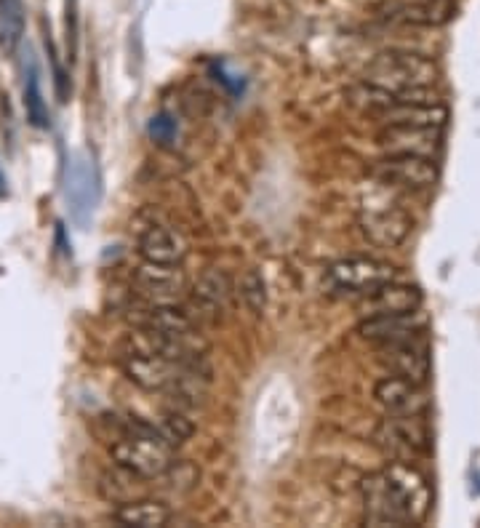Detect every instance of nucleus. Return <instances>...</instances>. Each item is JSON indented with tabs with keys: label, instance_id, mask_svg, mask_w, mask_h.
<instances>
[{
	"label": "nucleus",
	"instance_id": "nucleus-13",
	"mask_svg": "<svg viewBox=\"0 0 480 528\" xmlns=\"http://www.w3.org/2000/svg\"><path fill=\"white\" fill-rule=\"evenodd\" d=\"M384 472H387V478L398 488V494L400 499H403V504H406L411 523H414V526L424 523L432 504L430 480L424 478L422 472L416 470L411 462H387Z\"/></svg>",
	"mask_w": 480,
	"mask_h": 528
},
{
	"label": "nucleus",
	"instance_id": "nucleus-3",
	"mask_svg": "<svg viewBox=\"0 0 480 528\" xmlns=\"http://www.w3.org/2000/svg\"><path fill=\"white\" fill-rule=\"evenodd\" d=\"M376 184H379L376 190L366 192L360 198L358 227L368 243L379 248H398L408 238L414 222H411L406 208L392 198L390 187L382 182Z\"/></svg>",
	"mask_w": 480,
	"mask_h": 528
},
{
	"label": "nucleus",
	"instance_id": "nucleus-18",
	"mask_svg": "<svg viewBox=\"0 0 480 528\" xmlns=\"http://www.w3.org/2000/svg\"><path fill=\"white\" fill-rule=\"evenodd\" d=\"M422 302L424 296L419 288L390 280V283H384L382 288H376L374 294H368L363 299L360 312H363V318H371V315H403V312L422 310Z\"/></svg>",
	"mask_w": 480,
	"mask_h": 528
},
{
	"label": "nucleus",
	"instance_id": "nucleus-27",
	"mask_svg": "<svg viewBox=\"0 0 480 528\" xmlns=\"http://www.w3.org/2000/svg\"><path fill=\"white\" fill-rule=\"evenodd\" d=\"M211 72H214L216 83H222V86L227 88L230 94H243V80L235 78V75H230V72H227V67H224V64L214 62V64H211Z\"/></svg>",
	"mask_w": 480,
	"mask_h": 528
},
{
	"label": "nucleus",
	"instance_id": "nucleus-8",
	"mask_svg": "<svg viewBox=\"0 0 480 528\" xmlns=\"http://www.w3.org/2000/svg\"><path fill=\"white\" fill-rule=\"evenodd\" d=\"M64 195L70 203L72 219L86 227L91 214H94L96 203L102 198V176L96 168L94 155L86 150L75 152L67 163V184H64Z\"/></svg>",
	"mask_w": 480,
	"mask_h": 528
},
{
	"label": "nucleus",
	"instance_id": "nucleus-16",
	"mask_svg": "<svg viewBox=\"0 0 480 528\" xmlns=\"http://www.w3.org/2000/svg\"><path fill=\"white\" fill-rule=\"evenodd\" d=\"M134 286L144 302H174L184 291V272L179 264L142 262L134 272Z\"/></svg>",
	"mask_w": 480,
	"mask_h": 528
},
{
	"label": "nucleus",
	"instance_id": "nucleus-7",
	"mask_svg": "<svg viewBox=\"0 0 480 528\" xmlns=\"http://www.w3.org/2000/svg\"><path fill=\"white\" fill-rule=\"evenodd\" d=\"M360 499H363V523L374 528L414 526L408 510L400 499L398 488L387 478V472H371L360 480Z\"/></svg>",
	"mask_w": 480,
	"mask_h": 528
},
{
	"label": "nucleus",
	"instance_id": "nucleus-17",
	"mask_svg": "<svg viewBox=\"0 0 480 528\" xmlns=\"http://www.w3.org/2000/svg\"><path fill=\"white\" fill-rule=\"evenodd\" d=\"M136 251L142 256V262L182 264L190 248L187 240L166 224H147L136 238Z\"/></svg>",
	"mask_w": 480,
	"mask_h": 528
},
{
	"label": "nucleus",
	"instance_id": "nucleus-4",
	"mask_svg": "<svg viewBox=\"0 0 480 528\" xmlns=\"http://www.w3.org/2000/svg\"><path fill=\"white\" fill-rule=\"evenodd\" d=\"M398 278V270L390 262L374 256H347L328 264L323 272V291L334 299H366L376 288Z\"/></svg>",
	"mask_w": 480,
	"mask_h": 528
},
{
	"label": "nucleus",
	"instance_id": "nucleus-9",
	"mask_svg": "<svg viewBox=\"0 0 480 528\" xmlns=\"http://www.w3.org/2000/svg\"><path fill=\"white\" fill-rule=\"evenodd\" d=\"M371 179L387 184L390 190L422 192L438 182L435 158L422 155H384L371 166Z\"/></svg>",
	"mask_w": 480,
	"mask_h": 528
},
{
	"label": "nucleus",
	"instance_id": "nucleus-23",
	"mask_svg": "<svg viewBox=\"0 0 480 528\" xmlns=\"http://www.w3.org/2000/svg\"><path fill=\"white\" fill-rule=\"evenodd\" d=\"M24 110H27V120L35 128H48V107L40 91V75L35 62L30 59V72H27V83H24Z\"/></svg>",
	"mask_w": 480,
	"mask_h": 528
},
{
	"label": "nucleus",
	"instance_id": "nucleus-14",
	"mask_svg": "<svg viewBox=\"0 0 480 528\" xmlns=\"http://www.w3.org/2000/svg\"><path fill=\"white\" fill-rule=\"evenodd\" d=\"M424 331H427V318L419 310L403 312V315H371L358 323V334L374 344L422 339Z\"/></svg>",
	"mask_w": 480,
	"mask_h": 528
},
{
	"label": "nucleus",
	"instance_id": "nucleus-28",
	"mask_svg": "<svg viewBox=\"0 0 480 528\" xmlns=\"http://www.w3.org/2000/svg\"><path fill=\"white\" fill-rule=\"evenodd\" d=\"M6 192V176H3V171H0V195Z\"/></svg>",
	"mask_w": 480,
	"mask_h": 528
},
{
	"label": "nucleus",
	"instance_id": "nucleus-20",
	"mask_svg": "<svg viewBox=\"0 0 480 528\" xmlns=\"http://www.w3.org/2000/svg\"><path fill=\"white\" fill-rule=\"evenodd\" d=\"M384 126H435L446 128L448 110L440 102L435 104H395L390 110L379 112Z\"/></svg>",
	"mask_w": 480,
	"mask_h": 528
},
{
	"label": "nucleus",
	"instance_id": "nucleus-1",
	"mask_svg": "<svg viewBox=\"0 0 480 528\" xmlns=\"http://www.w3.org/2000/svg\"><path fill=\"white\" fill-rule=\"evenodd\" d=\"M120 438L110 443V456L115 467L131 472L139 480H158L176 462L174 448L160 438L155 424L139 416H126L118 422Z\"/></svg>",
	"mask_w": 480,
	"mask_h": 528
},
{
	"label": "nucleus",
	"instance_id": "nucleus-2",
	"mask_svg": "<svg viewBox=\"0 0 480 528\" xmlns=\"http://www.w3.org/2000/svg\"><path fill=\"white\" fill-rule=\"evenodd\" d=\"M118 363L123 368L128 382L142 387L147 392H168L174 387L176 376L182 371V363L166 358L163 352L155 350L150 336L134 328L126 336V342L120 344Z\"/></svg>",
	"mask_w": 480,
	"mask_h": 528
},
{
	"label": "nucleus",
	"instance_id": "nucleus-10",
	"mask_svg": "<svg viewBox=\"0 0 480 528\" xmlns=\"http://www.w3.org/2000/svg\"><path fill=\"white\" fill-rule=\"evenodd\" d=\"M379 360L382 366L395 376H403L408 382L416 384H427L432 374V363H430V352H427V344L422 339H408V342H392V344H379Z\"/></svg>",
	"mask_w": 480,
	"mask_h": 528
},
{
	"label": "nucleus",
	"instance_id": "nucleus-19",
	"mask_svg": "<svg viewBox=\"0 0 480 528\" xmlns=\"http://www.w3.org/2000/svg\"><path fill=\"white\" fill-rule=\"evenodd\" d=\"M112 520L118 526L136 528H163L171 520V507L155 499H128L112 510Z\"/></svg>",
	"mask_w": 480,
	"mask_h": 528
},
{
	"label": "nucleus",
	"instance_id": "nucleus-12",
	"mask_svg": "<svg viewBox=\"0 0 480 528\" xmlns=\"http://www.w3.org/2000/svg\"><path fill=\"white\" fill-rule=\"evenodd\" d=\"M128 320L134 323V328L150 331V334L174 336V339H187L195 336V323L182 307H176L174 302H144L142 307L131 310Z\"/></svg>",
	"mask_w": 480,
	"mask_h": 528
},
{
	"label": "nucleus",
	"instance_id": "nucleus-15",
	"mask_svg": "<svg viewBox=\"0 0 480 528\" xmlns=\"http://www.w3.org/2000/svg\"><path fill=\"white\" fill-rule=\"evenodd\" d=\"M376 403L384 408V414L395 416H411V414H424L430 400L424 392L422 384L408 382L403 376L387 374L382 376L374 387Z\"/></svg>",
	"mask_w": 480,
	"mask_h": 528
},
{
	"label": "nucleus",
	"instance_id": "nucleus-24",
	"mask_svg": "<svg viewBox=\"0 0 480 528\" xmlns=\"http://www.w3.org/2000/svg\"><path fill=\"white\" fill-rule=\"evenodd\" d=\"M240 296H243V302L254 315H262L264 307H267V283H264V275L259 270H246L243 272V278H240L238 286Z\"/></svg>",
	"mask_w": 480,
	"mask_h": 528
},
{
	"label": "nucleus",
	"instance_id": "nucleus-11",
	"mask_svg": "<svg viewBox=\"0 0 480 528\" xmlns=\"http://www.w3.org/2000/svg\"><path fill=\"white\" fill-rule=\"evenodd\" d=\"M384 155H422L435 158L443 147V128L435 126H384L379 134Z\"/></svg>",
	"mask_w": 480,
	"mask_h": 528
},
{
	"label": "nucleus",
	"instance_id": "nucleus-26",
	"mask_svg": "<svg viewBox=\"0 0 480 528\" xmlns=\"http://www.w3.org/2000/svg\"><path fill=\"white\" fill-rule=\"evenodd\" d=\"M176 134H179V126H176V120L168 115V112H158V115H152L150 120V136L160 147H171L176 142Z\"/></svg>",
	"mask_w": 480,
	"mask_h": 528
},
{
	"label": "nucleus",
	"instance_id": "nucleus-21",
	"mask_svg": "<svg viewBox=\"0 0 480 528\" xmlns=\"http://www.w3.org/2000/svg\"><path fill=\"white\" fill-rule=\"evenodd\" d=\"M232 296V283L222 270H206L195 283V302L211 315L227 310Z\"/></svg>",
	"mask_w": 480,
	"mask_h": 528
},
{
	"label": "nucleus",
	"instance_id": "nucleus-25",
	"mask_svg": "<svg viewBox=\"0 0 480 528\" xmlns=\"http://www.w3.org/2000/svg\"><path fill=\"white\" fill-rule=\"evenodd\" d=\"M155 430H158V435L166 440L168 446L176 448L190 438L195 427H192V422L182 411H166V414L160 416V422L155 424Z\"/></svg>",
	"mask_w": 480,
	"mask_h": 528
},
{
	"label": "nucleus",
	"instance_id": "nucleus-22",
	"mask_svg": "<svg viewBox=\"0 0 480 528\" xmlns=\"http://www.w3.org/2000/svg\"><path fill=\"white\" fill-rule=\"evenodd\" d=\"M24 38V0H0V48L14 54Z\"/></svg>",
	"mask_w": 480,
	"mask_h": 528
},
{
	"label": "nucleus",
	"instance_id": "nucleus-6",
	"mask_svg": "<svg viewBox=\"0 0 480 528\" xmlns=\"http://www.w3.org/2000/svg\"><path fill=\"white\" fill-rule=\"evenodd\" d=\"M374 446L390 462H411L414 456L430 451V424L424 414H387L374 430Z\"/></svg>",
	"mask_w": 480,
	"mask_h": 528
},
{
	"label": "nucleus",
	"instance_id": "nucleus-5",
	"mask_svg": "<svg viewBox=\"0 0 480 528\" xmlns=\"http://www.w3.org/2000/svg\"><path fill=\"white\" fill-rule=\"evenodd\" d=\"M363 80L384 91L400 94L411 88H432L438 80V67L430 56L416 51H384L368 64Z\"/></svg>",
	"mask_w": 480,
	"mask_h": 528
}]
</instances>
